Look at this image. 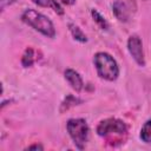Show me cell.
Wrapping results in <instances>:
<instances>
[{
    "mask_svg": "<svg viewBox=\"0 0 151 151\" xmlns=\"http://www.w3.org/2000/svg\"><path fill=\"white\" fill-rule=\"evenodd\" d=\"M21 20L26 25L31 26L33 29H35L37 32L41 33L47 38L55 37V28L51 19L47 18L45 14L38 12L37 9H33V8L25 9L21 14Z\"/></svg>",
    "mask_w": 151,
    "mask_h": 151,
    "instance_id": "6da1fadb",
    "label": "cell"
},
{
    "mask_svg": "<svg viewBox=\"0 0 151 151\" xmlns=\"http://www.w3.org/2000/svg\"><path fill=\"white\" fill-rule=\"evenodd\" d=\"M93 64L99 78L114 81L119 76V66L116 59L107 52H97L93 55Z\"/></svg>",
    "mask_w": 151,
    "mask_h": 151,
    "instance_id": "7a4b0ae2",
    "label": "cell"
},
{
    "mask_svg": "<svg viewBox=\"0 0 151 151\" xmlns=\"http://www.w3.org/2000/svg\"><path fill=\"white\" fill-rule=\"evenodd\" d=\"M66 130L77 149L83 150L90 137V127L84 118H71L66 123Z\"/></svg>",
    "mask_w": 151,
    "mask_h": 151,
    "instance_id": "3957f363",
    "label": "cell"
},
{
    "mask_svg": "<svg viewBox=\"0 0 151 151\" xmlns=\"http://www.w3.org/2000/svg\"><path fill=\"white\" fill-rule=\"evenodd\" d=\"M127 132L126 124L117 118H107L101 120L97 126V134L100 137H109L112 134L123 136Z\"/></svg>",
    "mask_w": 151,
    "mask_h": 151,
    "instance_id": "277c9868",
    "label": "cell"
},
{
    "mask_svg": "<svg viewBox=\"0 0 151 151\" xmlns=\"http://www.w3.org/2000/svg\"><path fill=\"white\" fill-rule=\"evenodd\" d=\"M127 51L132 59L136 61V64L140 67L145 66V57H144V50H143V42L142 39L137 34H132L127 39Z\"/></svg>",
    "mask_w": 151,
    "mask_h": 151,
    "instance_id": "5b68a950",
    "label": "cell"
},
{
    "mask_svg": "<svg viewBox=\"0 0 151 151\" xmlns=\"http://www.w3.org/2000/svg\"><path fill=\"white\" fill-rule=\"evenodd\" d=\"M64 77L66 79V81L70 84V86L76 91V92H80L84 88V80L81 78V76L73 68H66L64 72Z\"/></svg>",
    "mask_w": 151,
    "mask_h": 151,
    "instance_id": "8992f818",
    "label": "cell"
},
{
    "mask_svg": "<svg viewBox=\"0 0 151 151\" xmlns=\"http://www.w3.org/2000/svg\"><path fill=\"white\" fill-rule=\"evenodd\" d=\"M112 12H113V15L120 22H126L129 20V18H130L129 6L123 0H114L113 1V4H112Z\"/></svg>",
    "mask_w": 151,
    "mask_h": 151,
    "instance_id": "52a82bcc",
    "label": "cell"
},
{
    "mask_svg": "<svg viewBox=\"0 0 151 151\" xmlns=\"http://www.w3.org/2000/svg\"><path fill=\"white\" fill-rule=\"evenodd\" d=\"M35 5L40 6V7H48L51 9H53L57 14L59 15H63L65 13L64 8L61 7V5L59 4L58 0H32Z\"/></svg>",
    "mask_w": 151,
    "mask_h": 151,
    "instance_id": "ba28073f",
    "label": "cell"
},
{
    "mask_svg": "<svg viewBox=\"0 0 151 151\" xmlns=\"http://www.w3.org/2000/svg\"><path fill=\"white\" fill-rule=\"evenodd\" d=\"M83 103V100L80 99V98H78V97H76V96H72V94H68V96H66V98L63 100V103L60 104V113H63V112H65V111H67V110H70L71 107H73V106H77V105H79V104H81Z\"/></svg>",
    "mask_w": 151,
    "mask_h": 151,
    "instance_id": "9c48e42d",
    "label": "cell"
},
{
    "mask_svg": "<svg viewBox=\"0 0 151 151\" xmlns=\"http://www.w3.org/2000/svg\"><path fill=\"white\" fill-rule=\"evenodd\" d=\"M68 29H70V33L71 35L73 37L74 40L79 41V42H86L87 41V37L86 34L81 31V28L76 25L74 22H68Z\"/></svg>",
    "mask_w": 151,
    "mask_h": 151,
    "instance_id": "30bf717a",
    "label": "cell"
},
{
    "mask_svg": "<svg viewBox=\"0 0 151 151\" xmlns=\"http://www.w3.org/2000/svg\"><path fill=\"white\" fill-rule=\"evenodd\" d=\"M139 137L145 144H151V119H147L143 124L139 132Z\"/></svg>",
    "mask_w": 151,
    "mask_h": 151,
    "instance_id": "8fae6325",
    "label": "cell"
},
{
    "mask_svg": "<svg viewBox=\"0 0 151 151\" xmlns=\"http://www.w3.org/2000/svg\"><path fill=\"white\" fill-rule=\"evenodd\" d=\"M91 15H92V19H93V21L101 28V29H105V31H107L109 28H110V25H109V22H107V20L97 11V9H94V8H92L91 9Z\"/></svg>",
    "mask_w": 151,
    "mask_h": 151,
    "instance_id": "7c38bea8",
    "label": "cell"
},
{
    "mask_svg": "<svg viewBox=\"0 0 151 151\" xmlns=\"http://www.w3.org/2000/svg\"><path fill=\"white\" fill-rule=\"evenodd\" d=\"M34 50L32 47H27L21 57V65L24 67H31L34 64Z\"/></svg>",
    "mask_w": 151,
    "mask_h": 151,
    "instance_id": "4fadbf2b",
    "label": "cell"
},
{
    "mask_svg": "<svg viewBox=\"0 0 151 151\" xmlns=\"http://www.w3.org/2000/svg\"><path fill=\"white\" fill-rule=\"evenodd\" d=\"M42 149H44V146L41 144H32L26 147V150H42Z\"/></svg>",
    "mask_w": 151,
    "mask_h": 151,
    "instance_id": "5bb4252c",
    "label": "cell"
},
{
    "mask_svg": "<svg viewBox=\"0 0 151 151\" xmlns=\"http://www.w3.org/2000/svg\"><path fill=\"white\" fill-rule=\"evenodd\" d=\"M63 4H65V5H67V6H72L74 2H76V0H60Z\"/></svg>",
    "mask_w": 151,
    "mask_h": 151,
    "instance_id": "9a60e30c",
    "label": "cell"
},
{
    "mask_svg": "<svg viewBox=\"0 0 151 151\" xmlns=\"http://www.w3.org/2000/svg\"><path fill=\"white\" fill-rule=\"evenodd\" d=\"M144 1H146V0H144Z\"/></svg>",
    "mask_w": 151,
    "mask_h": 151,
    "instance_id": "2e32d148",
    "label": "cell"
}]
</instances>
